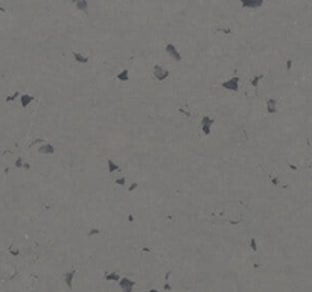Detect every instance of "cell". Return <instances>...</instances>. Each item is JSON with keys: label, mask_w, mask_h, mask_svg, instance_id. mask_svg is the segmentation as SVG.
Returning <instances> with one entry per match:
<instances>
[{"label": "cell", "mask_w": 312, "mask_h": 292, "mask_svg": "<svg viewBox=\"0 0 312 292\" xmlns=\"http://www.w3.org/2000/svg\"><path fill=\"white\" fill-rule=\"evenodd\" d=\"M223 87L225 88V90L238 91V90H239V78H238V76H233V78H230L228 81L223 82Z\"/></svg>", "instance_id": "cell-1"}, {"label": "cell", "mask_w": 312, "mask_h": 292, "mask_svg": "<svg viewBox=\"0 0 312 292\" xmlns=\"http://www.w3.org/2000/svg\"><path fill=\"white\" fill-rule=\"evenodd\" d=\"M154 76H155V79H158V81H165V79H168L169 72H168L166 69H163L162 66H154Z\"/></svg>", "instance_id": "cell-2"}, {"label": "cell", "mask_w": 312, "mask_h": 292, "mask_svg": "<svg viewBox=\"0 0 312 292\" xmlns=\"http://www.w3.org/2000/svg\"><path fill=\"white\" fill-rule=\"evenodd\" d=\"M215 123V119H212V117H209V116H204L203 117V125H201V128H203V132H204V135H210V131H212V125Z\"/></svg>", "instance_id": "cell-3"}, {"label": "cell", "mask_w": 312, "mask_h": 292, "mask_svg": "<svg viewBox=\"0 0 312 292\" xmlns=\"http://www.w3.org/2000/svg\"><path fill=\"white\" fill-rule=\"evenodd\" d=\"M75 272H76V269H75V268H72L70 271L64 272V275H63L66 286H67V288H70V289H72V285H73V277H75Z\"/></svg>", "instance_id": "cell-4"}, {"label": "cell", "mask_w": 312, "mask_h": 292, "mask_svg": "<svg viewBox=\"0 0 312 292\" xmlns=\"http://www.w3.org/2000/svg\"><path fill=\"white\" fill-rule=\"evenodd\" d=\"M119 286L122 292H131L134 288V282L133 280H128V279H120L119 280Z\"/></svg>", "instance_id": "cell-5"}, {"label": "cell", "mask_w": 312, "mask_h": 292, "mask_svg": "<svg viewBox=\"0 0 312 292\" xmlns=\"http://www.w3.org/2000/svg\"><path fill=\"white\" fill-rule=\"evenodd\" d=\"M166 52L175 59V61H181V53L177 50V47L174 44H166Z\"/></svg>", "instance_id": "cell-6"}, {"label": "cell", "mask_w": 312, "mask_h": 292, "mask_svg": "<svg viewBox=\"0 0 312 292\" xmlns=\"http://www.w3.org/2000/svg\"><path fill=\"white\" fill-rule=\"evenodd\" d=\"M241 2L245 8H259L264 3V0H241Z\"/></svg>", "instance_id": "cell-7"}, {"label": "cell", "mask_w": 312, "mask_h": 292, "mask_svg": "<svg viewBox=\"0 0 312 292\" xmlns=\"http://www.w3.org/2000/svg\"><path fill=\"white\" fill-rule=\"evenodd\" d=\"M40 154H55V148L52 146V145H49V143H43L41 146H40Z\"/></svg>", "instance_id": "cell-8"}, {"label": "cell", "mask_w": 312, "mask_h": 292, "mask_svg": "<svg viewBox=\"0 0 312 292\" xmlns=\"http://www.w3.org/2000/svg\"><path fill=\"white\" fill-rule=\"evenodd\" d=\"M267 111L268 113H276L277 111V100L276 99H268L267 100Z\"/></svg>", "instance_id": "cell-9"}, {"label": "cell", "mask_w": 312, "mask_h": 292, "mask_svg": "<svg viewBox=\"0 0 312 292\" xmlns=\"http://www.w3.org/2000/svg\"><path fill=\"white\" fill-rule=\"evenodd\" d=\"M107 167H108V170H110V172L120 170V166H119V165H116V163H114L111 158H108V160H107Z\"/></svg>", "instance_id": "cell-10"}, {"label": "cell", "mask_w": 312, "mask_h": 292, "mask_svg": "<svg viewBox=\"0 0 312 292\" xmlns=\"http://www.w3.org/2000/svg\"><path fill=\"white\" fill-rule=\"evenodd\" d=\"M73 58L76 59V63H81V64L89 63V58H87V56H84V55H81V53H78V52H73Z\"/></svg>", "instance_id": "cell-11"}, {"label": "cell", "mask_w": 312, "mask_h": 292, "mask_svg": "<svg viewBox=\"0 0 312 292\" xmlns=\"http://www.w3.org/2000/svg\"><path fill=\"white\" fill-rule=\"evenodd\" d=\"M32 100H34L32 96H29V94H23V96H21V107H23V108H28V105H29Z\"/></svg>", "instance_id": "cell-12"}, {"label": "cell", "mask_w": 312, "mask_h": 292, "mask_svg": "<svg viewBox=\"0 0 312 292\" xmlns=\"http://www.w3.org/2000/svg\"><path fill=\"white\" fill-rule=\"evenodd\" d=\"M105 280H110V282H119L120 280V275L117 272H107L105 274Z\"/></svg>", "instance_id": "cell-13"}, {"label": "cell", "mask_w": 312, "mask_h": 292, "mask_svg": "<svg viewBox=\"0 0 312 292\" xmlns=\"http://www.w3.org/2000/svg\"><path fill=\"white\" fill-rule=\"evenodd\" d=\"M75 3H76L78 9H81L82 12L87 11V2H86V0H75Z\"/></svg>", "instance_id": "cell-14"}, {"label": "cell", "mask_w": 312, "mask_h": 292, "mask_svg": "<svg viewBox=\"0 0 312 292\" xmlns=\"http://www.w3.org/2000/svg\"><path fill=\"white\" fill-rule=\"evenodd\" d=\"M117 79H119V81H124V82L130 81V75H128V70H124V72H120V73L117 75Z\"/></svg>", "instance_id": "cell-15"}, {"label": "cell", "mask_w": 312, "mask_h": 292, "mask_svg": "<svg viewBox=\"0 0 312 292\" xmlns=\"http://www.w3.org/2000/svg\"><path fill=\"white\" fill-rule=\"evenodd\" d=\"M261 79H264V75H257V76H253V78H251V84H253V87H257Z\"/></svg>", "instance_id": "cell-16"}, {"label": "cell", "mask_w": 312, "mask_h": 292, "mask_svg": "<svg viewBox=\"0 0 312 292\" xmlns=\"http://www.w3.org/2000/svg\"><path fill=\"white\" fill-rule=\"evenodd\" d=\"M250 245H251V250H253V251H257V242H256L254 239H251V241H250Z\"/></svg>", "instance_id": "cell-17"}, {"label": "cell", "mask_w": 312, "mask_h": 292, "mask_svg": "<svg viewBox=\"0 0 312 292\" xmlns=\"http://www.w3.org/2000/svg\"><path fill=\"white\" fill-rule=\"evenodd\" d=\"M137 187H139V183H133V184L128 187V190H130V192H133V190H135Z\"/></svg>", "instance_id": "cell-18"}, {"label": "cell", "mask_w": 312, "mask_h": 292, "mask_svg": "<svg viewBox=\"0 0 312 292\" xmlns=\"http://www.w3.org/2000/svg\"><path fill=\"white\" fill-rule=\"evenodd\" d=\"M116 184L124 186V184H125V178H117V180H116Z\"/></svg>", "instance_id": "cell-19"}, {"label": "cell", "mask_w": 312, "mask_h": 292, "mask_svg": "<svg viewBox=\"0 0 312 292\" xmlns=\"http://www.w3.org/2000/svg\"><path fill=\"white\" fill-rule=\"evenodd\" d=\"M15 166H17V167H23V160H21V158H18V160H17V163H15Z\"/></svg>", "instance_id": "cell-20"}, {"label": "cell", "mask_w": 312, "mask_h": 292, "mask_svg": "<svg viewBox=\"0 0 312 292\" xmlns=\"http://www.w3.org/2000/svg\"><path fill=\"white\" fill-rule=\"evenodd\" d=\"M97 233H99V230H96V228H93V230H90L89 236H93V234H97Z\"/></svg>", "instance_id": "cell-21"}, {"label": "cell", "mask_w": 312, "mask_h": 292, "mask_svg": "<svg viewBox=\"0 0 312 292\" xmlns=\"http://www.w3.org/2000/svg\"><path fill=\"white\" fill-rule=\"evenodd\" d=\"M291 66H292V61H288V63H286V69L289 70V69H291Z\"/></svg>", "instance_id": "cell-22"}, {"label": "cell", "mask_w": 312, "mask_h": 292, "mask_svg": "<svg viewBox=\"0 0 312 292\" xmlns=\"http://www.w3.org/2000/svg\"><path fill=\"white\" fill-rule=\"evenodd\" d=\"M17 96H18V93H15V94H14V96H11V97H8V100H14V99H15V97H17Z\"/></svg>", "instance_id": "cell-23"}, {"label": "cell", "mask_w": 312, "mask_h": 292, "mask_svg": "<svg viewBox=\"0 0 312 292\" xmlns=\"http://www.w3.org/2000/svg\"><path fill=\"white\" fill-rule=\"evenodd\" d=\"M165 289H166V291H171V285L166 283V285H165Z\"/></svg>", "instance_id": "cell-24"}, {"label": "cell", "mask_w": 312, "mask_h": 292, "mask_svg": "<svg viewBox=\"0 0 312 292\" xmlns=\"http://www.w3.org/2000/svg\"><path fill=\"white\" fill-rule=\"evenodd\" d=\"M128 221H130V222H133V221H134V216H133V214H130V216H128Z\"/></svg>", "instance_id": "cell-25"}, {"label": "cell", "mask_w": 312, "mask_h": 292, "mask_svg": "<svg viewBox=\"0 0 312 292\" xmlns=\"http://www.w3.org/2000/svg\"><path fill=\"white\" fill-rule=\"evenodd\" d=\"M272 184H279V180H277V178H272Z\"/></svg>", "instance_id": "cell-26"}]
</instances>
